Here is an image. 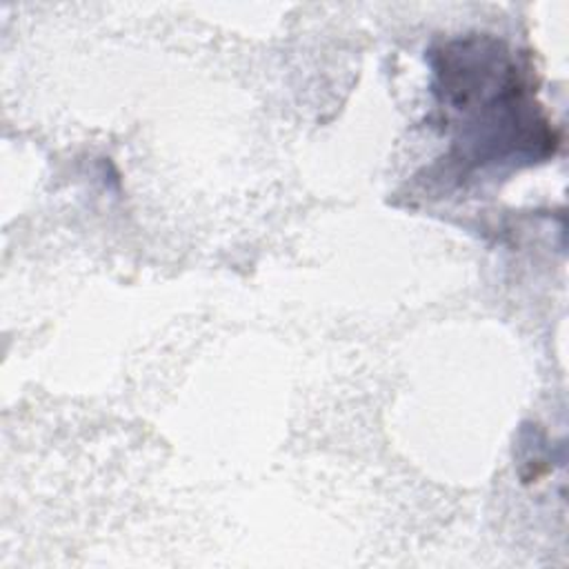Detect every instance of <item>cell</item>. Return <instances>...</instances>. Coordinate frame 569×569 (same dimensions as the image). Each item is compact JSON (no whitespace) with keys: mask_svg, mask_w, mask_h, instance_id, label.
<instances>
[{"mask_svg":"<svg viewBox=\"0 0 569 569\" xmlns=\"http://www.w3.org/2000/svg\"><path fill=\"white\" fill-rule=\"evenodd\" d=\"M440 102L458 113L465 144L458 160L476 164L545 158L556 138L533 104L531 89L502 42H449L436 64Z\"/></svg>","mask_w":569,"mask_h":569,"instance_id":"cell-1","label":"cell"}]
</instances>
